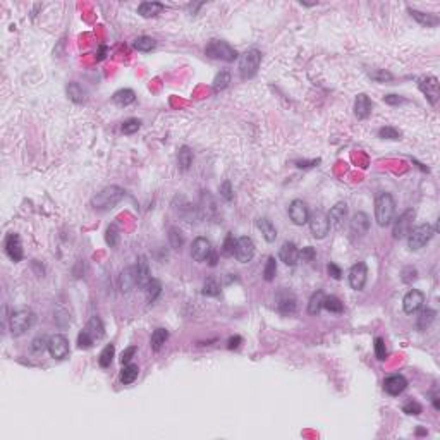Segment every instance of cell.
<instances>
[{"mask_svg": "<svg viewBox=\"0 0 440 440\" xmlns=\"http://www.w3.org/2000/svg\"><path fill=\"white\" fill-rule=\"evenodd\" d=\"M327 219H329V224L332 225L334 229H341L342 225H344V220L348 219V205H346L344 201L334 205L332 208H330Z\"/></svg>", "mask_w": 440, "mask_h": 440, "instance_id": "obj_19", "label": "cell"}, {"mask_svg": "<svg viewBox=\"0 0 440 440\" xmlns=\"http://www.w3.org/2000/svg\"><path fill=\"white\" fill-rule=\"evenodd\" d=\"M163 9H165V5L160 2H143L139 3L138 12L141 14L143 17H155V15L160 14Z\"/></svg>", "mask_w": 440, "mask_h": 440, "instance_id": "obj_28", "label": "cell"}, {"mask_svg": "<svg viewBox=\"0 0 440 440\" xmlns=\"http://www.w3.org/2000/svg\"><path fill=\"white\" fill-rule=\"evenodd\" d=\"M138 375H139V368L136 367V365L127 363V365H124L122 370H120V377H119V379H120V382H122L124 385H129L136 379H138Z\"/></svg>", "mask_w": 440, "mask_h": 440, "instance_id": "obj_29", "label": "cell"}, {"mask_svg": "<svg viewBox=\"0 0 440 440\" xmlns=\"http://www.w3.org/2000/svg\"><path fill=\"white\" fill-rule=\"evenodd\" d=\"M105 241H107V244L110 248L117 246V243H119V231H117V227H115V225H108V227H107V231H105Z\"/></svg>", "mask_w": 440, "mask_h": 440, "instance_id": "obj_44", "label": "cell"}, {"mask_svg": "<svg viewBox=\"0 0 440 440\" xmlns=\"http://www.w3.org/2000/svg\"><path fill=\"white\" fill-rule=\"evenodd\" d=\"M329 274L332 275L334 279H341L342 272H341V268H339L336 263H330V265H329Z\"/></svg>", "mask_w": 440, "mask_h": 440, "instance_id": "obj_57", "label": "cell"}, {"mask_svg": "<svg viewBox=\"0 0 440 440\" xmlns=\"http://www.w3.org/2000/svg\"><path fill=\"white\" fill-rule=\"evenodd\" d=\"M384 102L387 105H401V103L406 102V100H404L403 96H399V95H385Z\"/></svg>", "mask_w": 440, "mask_h": 440, "instance_id": "obj_56", "label": "cell"}, {"mask_svg": "<svg viewBox=\"0 0 440 440\" xmlns=\"http://www.w3.org/2000/svg\"><path fill=\"white\" fill-rule=\"evenodd\" d=\"M136 351H138V348H136V346H129L127 349H124L122 354H120V363H122V365L131 363V360L134 358Z\"/></svg>", "mask_w": 440, "mask_h": 440, "instance_id": "obj_52", "label": "cell"}, {"mask_svg": "<svg viewBox=\"0 0 440 440\" xmlns=\"http://www.w3.org/2000/svg\"><path fill=\"white\" fill-rule=\"evenodd\" d=\"M45 348H48V341H46L45 337H36L33 341V346H31V349H33L34 353H40L43 351Z\"/></svg>", "mask_w": 440, "mask_h": 440, "instance_id": "obj_54", "label": "cell"}, {"mask_svg": "<svg viewBox=\"0 0 440 440\" xmlns=\"http://www.w3.org/2000/svg\"><path fill=\"white\" fill-rule=\"evenodd\" d=\"M315 255H317V253H315V248H311V246H306L299 251V256H301L305 262H311V260L315 258Z\"/></svg>", "mask_w": 440, "mask_h": 440, "instance_id": "obj_55", "label": "cell"}, {"mask_svg": "<svg viewBox=\"0 0 440 440\" xmlns=\"http://www.w3.org/2000/svg\"><path fill=\"white\" fill-rule=\"evenodd\" d=\"M36 322V315L31 310H17L10 315V332L12 336H22L26 330H29Z\"/></svg>", "mask_w": 440, "mask_h": 440, "instance_id": "obj_3", "label": "cell"}, {"mask_svg": "<svg viewBox=\"0 0 440 440\" xmlns=\"http://www.w3.org/2000/svg\"><path fill=\"white\" fill-rule=\"evenodd\" d=\"M403 411L406 413V415L418 416V415H422L423 408H422V404H420V403H416V401L410 399V401H408V403H404V406H403Z\"/></svg>", "mask_w": 440, "mask_h": 440, "instance_id": "obj_48", "label": "cell"}, {"mask_svg": "<svg viewBox=\"0 0 440 440\" xmlns=\"http://www.w3.org/2000/svg\"><path fill=\"white\" fill-rule=\"evenodd\" d=\"M105 50H107V48H105V46H102V50H100V57H98L100 60H102L103 57H105Z\"/></svg>", "mask_w": 440, "mask_h": 440, "instance_id": "obj_61", "label": "cell"}, {"mask_svg": "<svg viewBox=\"0 0 440 440\" xmlns=\"http://www.w3.org/2000/svg\"><path fill=\"white\" fill-rule=\"evenodd\" d=\"M115 354V348L114 344H107L103 348V351L100 353V358H98V363L102 368H108L112 365V358H114Z\"/></svg>", "mask_w": 440, "mask_h": 440, "instance_id": "obj_39", "label": "cell"}, {"mask_svg": "<svg viewBox=\"0 0 440 440\" xmlns=\"http://www.w3.org/2000/svg\"><path fill=\"white\" fill-rule=\"evenodd\" d=\"M220 196L224 198L225 201H231L232 196H234V194H232V186H231V182H229V181H225V182H222V184H220Z\"/></svg>", "mask_w": 440, "mask_h": 440, "instance_id": "obj_53", "label": "cell"}, {"mask_svg": "<svg viewBox=\"0 0 440 440\" xmlns=\"http://www.w3.org/2000/svg\"><path fill=\"white\" fill-rule=\"evenodd\" d=\"M256 225H258V229L262 231V236L265 237L267 243H274V241L277 239V229H275V225L272 224V220H268L267 217L258 219Z\"/></svg>", "mask_w": 440, "mask_h": 440, "instance_id": "obj_24", "label": "cell"}, {"mask_svg": "<svg viewBox=\"0 0 440 440\" xmlns=\"http://www.w3.org/2000/svg\"><path fill=\"white\" fill-rule=\"evenodd\" d=\"M48 351H50V354H52V358H55V360H65V358L69 356V353H71V349H69V341L64 336H60V334L50 337L48 339Z\"/></svg>", "mask_w": 440, "mask_h": 440, "instance_id": "obj_13", "label": "cell"}, {"mask_svg": "<svg viewBox=\"0 0 440 440\" xmlns=\"http://www.w3.org/2000/svg\"><path fill=\"white\" fill-rule=\"evenodd\" d=\"M169 243L174 250H181V248L184 246V234H182L181 229L177 227L169 229Z\"/></svg>", "mask_w": 440, "mask_h": 440, "instance_id": "obj_37", "label": "cell"}, {"mask_svg": "<svg viewBox=\"0 0 440 440\" xmlns=\"http://www.w3.org/2000/svg\"><path fill=\"white\" fill-rule=\"evenodd\" d=\"M146 291V298H148V303H153L155 299L158 298V294L162 293V284L158 282V280L151 279L150 282H148V286L145 287Z\"/></svg>", "mask_w": 440, "mask_h": 440, "instance_id": "obj_40", "label": "cell"}, {"mask_svg": "<svg viewBox=\"0 0 440 440\" xmlns=\"http://www.w3.org/2000/svg\"><path fill=\"white\" fill-rule=\"evenodd\" d=\"M132 46H134L136 50H139V52H150V50H153L155 46H157V41L150 36H139L134 40Z\"/></svg>", "mask_w": 440, "mask_h": 440, "instance_id": "obj_38", "label": "cell"}, {"mask_svg": "<svg viewBox=\"0 0 440 440\" xmlns=\"http://www.w3.org/2000/svg\"><path fill=\"white\" fill-rule=\"evenodd\" d=\"M275 274H277V262H275L274 256L267 260V265H265V270H263V279L267 282H272L275 279Z\"/></svg>", "mask_w": 440, "mask_h": 440, "instance_id": "obj_43", "label": "cell"}, {"mask_svg": "<svg viewBox=\"0 0 440 440\" xmlns=\"http://www.w3.org/2000/svg\"><path fill=\"white\" fill-rule=\"evenodd\" d=\"M206 262L212 265V267H215V265H217V253L215 251L210 253V256H208V260H206Z\"/></svg>", "mask_w": 440, "mask_h": 440, "instance_id": "obj_59", "label": "cell"}, {"mask_svg": "<svg viewBox=\"0 0 440 440\" xmlns=\"http://www.w3.org/2000/svg\"><path fill=\"white\" fill-rule=\"evenodd\" d=\"M423 303H425V294L418 289H411V291H408L406 296H404L403 308L408 315H415L416 311H420L423 308Z\"/></svg>", "mask_w": 440, "mask_h": 440, "instance_id": "obj_14", "label": "cell"}, {"mask_svg": "<svg viewBox=\"0 0 440 440\" xmlns=\"http://www.w3.org/2000/svg\"><path fill=\"white\" fill-rule=\"evenodd\" d=\"M348 279H349V286H351L354 291L363 289L365 284H367V279H368L367 263L360 262V263L353 265L351 270H349V274H348Z\"/></svg>", "mask_w": 440, "mask_h": 440, "instance_id": "obj_11", "label": "cell"}, {"mask_svg": "<svg viewBox=\"0 0 440 440\" xmlns=\"http://www.w3.org/2000/svg\"><path fill=\"white\" fill-rule=\"evenodd\" d=\"M167 339H169V332H167L165 329H157L151 334V339H150L151 349H153V351H160L162 346L167 342Z\"/></svg>", "mask_w": 440, "mask_h": 440, "instance_id": "obj_32", "label": "cell"}, {"mask_svg": "<svg viewBox=\"0 0 440 440\" xmlns=\"http://www.w3.org/2000/svg\"><path fill=\"white\" fill-rule=\"evenodd\" d=\"M262 64V52L256 48L248 50L239 59V74L243 79H250L258 72V67Z\"/></svg>", "mask_w": 440, "mask_h": 440, "instance_id": "obj_5", "label": "cell"}, {"mask_svg": "<svg viewBox=\"0 0 440 440\" xmlns=\"http://www.w3.org/2000/svg\"><path fill=\"white\" fill-rule=\"evenodd\" d=\"M234 250H236V239L232 234H227V237H225L224 244H222V255L225 256H231L234 255Z\"/></svg>", "mask_w": 440, "mask_h": 440, "instance_id": "obj_49", "label": "cell"}, {"mask_svg": "<svg viewBox=\"0 0 440 440\" xmlns=\"http://www.w3.org/2000/svg\"><path fill=\"white\" fill-rule=\"evenodd\" d=\"M289 217L296 225H305L310 219L308 206L303 200H294L289 205Z\"/></svg>", "mask_w": 440, "mask_h": 440, "instance_id": "obj_16", "label": "cell"}, {"mask_svg": "<svg viewBox=\"0 0 440 440\" xmlns=\"http://www.w3.org/2000/svg\"><path fill=\"white\" fill-rule=\"evenodd\" d=\"M141 127V120L139 119H127L122 122V132L124 134H134Z\"/></svg>", "mask_w": 440, "mask_h": 440, "instance_id": "obj_45", "label": "cell"}, {"mask_svg": "<svg viewBox=\"0 0 440 440\" xmlns=\"http://www.w3.org/2000/svg\"><path fill=\"white\" fill-rule=\"evenodd\" d=\"M379 136L380 138H384V139H401V131L399 129H396V127H391V126H385V127H382V129L379 131Z\"/></svg>", "mask_w": 440, "mask_h": 440, "instance_id": "obj_46", "label": "cell"}, {"mask_svg": "<svg viewBox=\"0 0 440 440\" xmlns=\"http://www.w3.org/2000/svg\"><path fill=\"white\" fill-rule=\"evenodd\" d=\"M275 306L282 315H291L296 311V306H298V299H296L294 293L287 289L279 291L277 296H275Z\"/></svg>", "mask_w": 440, "mask_h": 440, "instance_id": "obj_12", "label": "cell"}, {"mask_svg": "<svg viewBox=\"0 0 440 440\" xmlns=\"http://www.w3.org/2000/svg\"><path fill=\"white\" fill-rule=\"evenodd\" d=\"M416 217V212L413 208H408L406 212H403L399 217L394 220V227H392V234H394L396 239H403V237H408L410 231L413 229V220Z\"/></svg>", "mask_w": 440, "mask_h": 440, "instance_id": "obj_7", "label": "cell"}, {"mask_svg": "<svg viewBox=\"0 0 440 440\" xmlns=\"http://www.w3.org/2000/svg\"><path fill=\"white\" fill-rule=\"evenodd\" d=\"M205 53L212 59H220L225 62H234L237 59V52L232 48L227 41L222 40H212L205 48Z\"/></svg>", "mask_w": 440, "mask_h": 440, "instance_id": "obj_6", "label": "cell"}, {"mask_svg": "<svg viewBox=\"0 0 440 440\" xmlns=\"http://www.w3.org/2000/svg\"><path fill=\"white\" fill-rule=\"evenodd\" d=\"M308 224H310L311 234H313V237H317V239H323L330 231L329 219H327V215L322 212V210H317V212L311 213L310 219H308Z\"/></svg>", "mask_w": 440, "mask_h": 440, "instance_id": "obj_8", "label": "cell"}, {"mask_svg": "<svg viewBox=\"0 0 440 440\" xmlns=\"http://www.w3.org/2000/svg\"><path fill=\"white\" fill-rule=\"evenodd\" d=\"M396 201L389 193H382L375 200V220L380 227H387L394 220Z\"/></svg>", "mask_w": 440, "mask_h": 440, "instance_id": "obj_2", "label": "cell"}, {"mask_svg": "<svg viewBox=\"0 0 440 440\" xmlns=\"http://www.w3.org/2000/svg\"><path fill=\"white\" fill-rule=\"evenodd\" d=\"M177 163L181 170H188L193 165V151L189 146H181L177 153Z\"/></svg>", "mask_w": 440, "mask_h": 440, "instance_id": "obj_30", "label": "cell"}, {"mask_svg": "<svg viewBox=\"0 0 440 440\" xmlns=\"http://www.w3.org/2000/svg\"><path fill=\"white\" fill-rule=\"evenodd\" d=\"M279 258H280V262L289 265V267H296V265H298V260H299V250L296 248L294 243H289V241H287V243H284L282 246H280Z\"/></svg>", "mask_w": 440, "mask_h": 440, "instance_id": "obj_20", "label": "cell"}, {"mask_svg": "<svg viewBox=\"0 0 440 440\" xmlns=\"http://www.w3.org/2000/svg\"><path fill=\"white\" fill-rule=\"evenodd\" d=\"M229 83H231V72L220 71L215 76V79H213V89H215V91H222V89L229 86Z\"/></svg>", "mask_w": 440, "mask_h": 440, "instance_id": "obj_41", "label": "cell"}, {"mask_svg": "<svg viewBox=\"0 0 440 440\" xmlns=\"http://www.w3.org/2000/svg\"><path fill=\"white\" fill-rule=\"evenodd\" d=\"M134 100H136V93L129 88L119 89V91H115L114 96H112V102L119 105V107H127V105L134 103Z\"/></svg>", "mask_w": 440, "mask_h": 440, "instance_id": "obj_25", "label": "cell"}, {"mask_svg": "<svg viewBox=\"0 0 440 440\" xmlns=\"http://www.w3.org/2000/svg\"><path fill=\"white\" fill-rule=\"evenodd\" d=\"M234 255H236L237 262H241V263L251 262L253 256H255V243L251 241V237L243 236V237H239V239H236Z\"/></svg>", "mask_w": 440, "mask_h": 440, "instance_id": "obj_10", "label": "cell"}, {"mask_svg": "<svg viewBox=\"0 0 440 440\" xmlns=\"http://www.w3.org/2000/svg\"><path fill=\"white\" fill-rule=\"evenodd\" d=\"M317 163H320V160H313V162H298V167H313V165H317Z\"/></svg>", "mask_w": 440, "mask_h": 440, "instance_id": "obj_60", "label": "cell"}, {"mask_svg": "<svg viewBox=\"0 0 440 440\" xmlns=\"http://www.w3.org/2000/svg\"><path fill=\"white\" fill-rule=\"evenodd\" d=\"M408 387V380L404 379L403 375H391L384 380V391L387 392L389 396H399L406 391Z\"/></svg>", "mask_w": 440, "mask_h": 440, "instance_id": "obj_18", "label": "cell"}, {"mask_svg": "<svg viewBox=\"0 0 440 440\" xmlns=\"http://www.w3.org/2000/svg\"><path fill=\"white\" fill-rule=\"evenodd\" d=\"M372 108H373V103L372 100H370V96L365 95V93H360V95L356 96V102H354V115L363 120L370 117Z\"/></svg>", "mask_w": 440, "mask_h": 440, "instance_id": "obj_22", "label": "cell"}, {"mask_svg": "<svg viewBox=\"0 0 440 440\" xmlns=\"http://www.w3.org/2000/svg\"><path fill=\"white\" fill-rule=\"evenodd\" d=\"M323 308L330 311V313H342L344 305H342V301L339 298H336V296H325V299H323Z\"/></svg>", "mask_w": 440, "mask_h": 440, "instance_id": "obj_36", "label": "cell"}, {"mask_svg": "<svg viewBox=\"0 0 440 440\" xmlns=\"http://www.w3.org/2000/svg\"><path fill=\"white\" fill-rule=\"evenodd\" d=\"M323 299H325V294H323V291H317L313 296L310 298V303H308V311L311 315H318L323 308Z\"/></svg>", "mask_w": 440, "mask_h": 440, "instance_id": "obj_35", "label": "cell"}, {"mask_svg": "<svg viewBox=\"0 0 440 440\" xmlns=\"http://www.w3.org/2000/svg\"><path fill=\"white\" fill-rule=\"evenodd\" d=\"M410 14L423 26H437L439 24V17L434 14H425V12H420V10H415V9H410Z\"/></svg>", "mask_w": 440, "mask_h": 440, "instance_id": "obj_33", "label": "cell"}, {"mask_svg": "<svg viewBox=\"0 0 440 440\" xmlns=\"http://www.w3.org/2000/svg\"><path fill=\"white\" fill-rule=\"evenodd\" d=\"M418 86L420 89H422V93L427 96V100L430 102L432 105H437V100H439V91H440V86H439V79L435 76H423L418 79Z\"/></svg>", "mask_w": 440, "mask_h": 440, "instance_id": "obj_9", "label": "cell"}, {"mask_svg": "<svg viewBox=\"0 0 440 440\" xmlns=\"http://www.w3.org/2000/svg\"><path fill=\"white\" fill-rule=\"evenodd\" d=\"M370 229V219L367 213L358 212L351 220V234L353 237H363Z\"/></svg>", "mask_w": 440, "mask_h": 440, "instance_id": "obj_23", "label": "cell"}, {"mask_svg": "<svg viewBox=\"0 0 440 440\" xmlns=\"http://www.w3.org/2000/svg\"><path fill=\"white\" fill-rule=\"evenodd\" d=\"M124 194H126V191L119 188V186H108V188L102 189L98 194L91 198V206L95 210H100V212H107L122 200Z\"/></svg>", "mask_w": 440, "mask_h": 440, "instance_id": "obj_1", "label": "cell"}, {"mask_svg": "<svg viewBox=\"0 0 440 440\" xmlns=\"http://www.w3.org/2000/svg\"><path fill=\"white\" fill-rule=\"evenodd\" d=\"M203 294L205 296H219L220 294V284L217 282V279H213V277H210V279H206L205 280V284H203Z\"/></svg>", "mask_w": 440, "mask_h": 440, "instance_id": "obj_42", "label": "cell"}, {"mask_svg": "<svg viewBox=\"0 0 440 440\" xmlns=\"http://www.w3.org/2000/svg\"><path fill=\"white\" fill-rule=\"evenodd\" d=\"M67 96L72 100L74 103H83L84 98H86V93H84V89L81 84L77 83H69L67 86Z\"/></svg>", "mask_w": 440, "mask_h": 440, "instance_id": "obj_34", "label": "cell"}, {"mask_svg": "<svg viewBox=\"0 0 440 440\" xmlns=\"http://www.w3.org/2000/svg\"><path fill=\"white\" fill-rule=\"evenodd\" d=\"M435 311L434 310H428V308H425V310H422L420 311V315H418V322H416V327H418V330H427L428 327L432 325V323H434V320H435Z\"/></svg>", "mask_w": 440, "mask_h": 440, "instance_id": "obj_31", "label": "cell"}, {"mask_svg": "<svg viewBox=\"0 0 440 440\" xmlns=\"http://www.w3.org/2000/svg\"><path fill=\"white\" fill-rule=\"evenodd\" d=\"M84 330L89 334V337L93 339V341H100L103 336H105V329H103V323L102 320H100L98 317H91L88 322V325L84 327Z\"/></svg>", "mask_w": 440, "mask_h": 440, "instance_id": "obj_26", "label": "cell"}, {"mask_svg": "<svg viewBox=\"0 0 440 440\" xmlns=\"http://www.w3.org/2000/svg\"><path fill=\"white\" fill-rule=\"evenodd\" d=\"M132 287H136V272L134 267H127L120 272V289L122 293H129Z\"/></svg>", "mask_w": 440, "mask_h": 440, "instance_id": "obj_27", "label": "cell"}, {"mask_svg": "<svg viewBox=\"0 0 440 440\" xmlns=\"http://www.w3.org/2000/svg\"><path fill=\"white\" fill-rule=\"evenodd\" d=\"M93 344H95V341L89 337V334L86 332V330H83V332L77 336V346H79L81 349H88V348H91Z\"/></svg>", "mask_w": 440, "mask_h": 440, "instance_id": "obj_51", "label": "cell"}, {"mask_svg": "<svg viewBox=\"0 0 440 440\" xmlns=\"http://www.w3.org/2000/svg\"><path fill=\"white\" fill-rule=\"evenodd\" d=\"M212 244L206 237H196L193 241V246H191V256H193L194 262H206L212 253Z\"/></svg>", "mask_w": 440, "mask_h": 440, "instance_id": "obj_15", "label": "cell"}, {"mask_svg": "<svg viewBox=\"0 0 440 440\" xmlns=\"http://www.w3.org/2000/svg\"><path fill=\"white\" fill-rule=\"evenodd\" d=\"M134 272H136V286L145 289L148 286V282L151 280L150 277V268H148V262L145 256H139L138 262L134 265Z\"/></svg>", "mask_w": 440, "mask_h": 440, "instance_id": "obj_21", "label": "cell"}, {"mask_svg": "<svg viewBox=\"0 0 440 440\" xmlns=\"http://www.w3.org/2000/svg\"><path fill=\"white\" fill-rule=\"evenodd\" d=\"M5 253L12 262H21L22 260V243L21 237L15 232H10L5 237Z\"/></svg>", "mask_w": 440, "mask_h": 440, "instance_id": "obj_17", "label": "cell"}, {"mask_svg": "<svg viewBox=\"0 0 440 440\" xmlns=\"http://www.w3.org/2000/svg\"><path fill=\"white\" fill-rule=\"evenodd\" d=\"M239 342H241V337H239V336L231 337V339H229V346H227V348H229V349H236L237 346H239Z\"/></svg>", "mask_w": 440, "mask_h": 440, "instance_id": "obj_58", "label": "cell"}, {"mask_svg": "<svg viewBox=\"0 0 440 440\" xmlns=\"http://www.w3.org/2000/svg\"><path fill=\"white\" fill-rule=\"evenodd\" d=\"M435 231L432 225L428 224H422V225H416L410 231L408 234V246H410L411 251H418L422 250L423 246H427L430 243V239L434 237Z\"/></svg>", "mask_w": 440, "mask_h": 440, "instance_id": "obj_4", "label": "cell"}, {"mask_svg": "<svg viewBox=\"0 0 440 440\" xmlns=\"http://www.w3.org/2000/svg\"><path fill=\"white\" fill-rule=\"evenodd\" d=\"M375 356H377V360H380V361H384L385 358H387V349H385V342L382 337L375 339Z\"/></svg>", "mask_w": 440, "mask_h": 440, "instance_id": "obj_50", "label": "cell"}, {"mask_svg": "<svg viewBox=\"0 0 440 440\" xmlns=\"http://www.w3.org/2000/svg\"><path fill=\"white\" fill-rule=\"evenodd\" d=\"M370 77L377 83H385V81H392V74L387 72L385 69H375V71H370Z\"/></svg>", "mask_w": 440, "mask_h": 440, "instance_id": "obj_47", "label": "cell"}]
</instances>
